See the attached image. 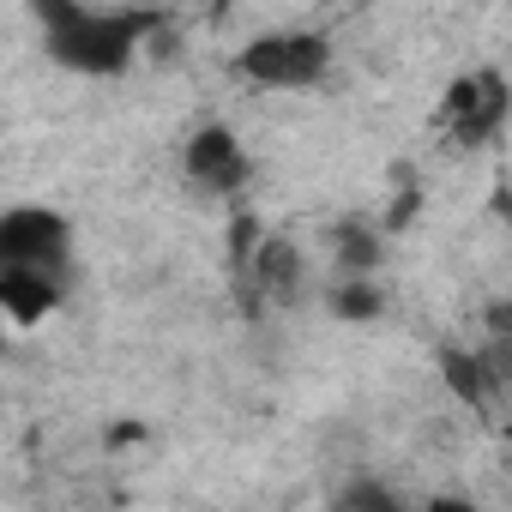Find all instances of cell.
<instances>
[{"label":"cell","mask_w":512,"mask_h":512,"mask_svg":"<svg viewBox=\"0 0 512 512\" xmlns=\"http://www.w3.org/2000/svg\"><path fill=\"white\" fill-rule=\"evenodd\" d=\"M31 13L43 25L49 55L91 79L121 73L133 61V49L163 25V13H151V7H79V0H37Z\"/></svg>","instance_id":"1"},{"label":"cell","mask_w":512,"mask_h":512,"mask_svg":"<svg viewBox=\"0 0 512 512\" xmlns=\"http://www.w3.org/2000/svg\"><path fill=\"white\" fill-rule=\"evenodd\" d=\"M0 272H31V278H73V223L49 205H13L0 211Z\"/></svg>","instance_id":"2"},{"label":"cell","mask_w":512,"mask_h":512,"mask_svg":"<svg viewBox=\"0 0 512 512\" xmlns=\"http://www.w3.org/2000/svg\"><path fill=\"white\" fill-rule=\"evenodd\" d=\"M326 67H332V49L314 31H272V37H253L235 55V73L266 91H308L326 79Z\"/></svg>","instance_id":"3"},{"label":"cell","mask_w":512,"mask_h":512,"mask_svg":"<svg viewBox=\"0 0 512 512\" xmlns=\"http://www.w3.org/2000/svg\"><path fill=\"white\" fill-rule=\"evenodd\" d=\"M506 79L488 67V73H464L452 91H446V127H452V145L476 151L488 145L500 127H506Z\"/></svg>","instance_id":"4"},{"label":"cell","mask_w":512,"mask_h":512,"mask_svg":"<svg viewBox=\"0 0 512 512\" xmlns=\"http://www.w3.org/2000/svg\"><path fill=\"white\" fill-rule=\"evenodd\" d=\"M181 169H187V181H193V187H205V193H241V187H247V175H253V157H247V145L235 139V127L205 121V127L187 139Z\"/></svg>","instance_id":"5"},{"label":"cell","mask_w":512,"mask_h":512,"mask_svg":"<svg viewBox=\"0 0 512 512\" xmlns=\"http://www.w3.org/2000/svg\"><path fill=\"white\" fill-rule=\"evenodd\" d=\"M61 302H67V284H55V278L0 272V320H13V326H43Z\"/></svg>","instance_id":"6"},{"label":"cell","mask_w":512,"mask_h":512,"mask_svg":"<svg viewBox=\"0 0 512 512\" xmlns=\"http://www.w3.org/2000/svg\"><path fill=\"white\" fill-rule=\"evenodd\" d=\"M253 278H260L266 296H284L290 302L302 290V253H296V241L290 235H266L260 253H253Z\"/></svg>","instance_id":"7"},{"label":"cell","mask_w":512,"mask_h":512,"mask_svg":"<svg viewBox=\"0 0 512 512\" xmlns=\"http://www.w3.org/2000/svg\"><path fill=\"white\" fill-rule=\"evenodd\" d=\"M440 368H446V380H452V392H458L464 404H488V398L500 392V380H506L500 362L482 356V350H446Z\"/></svg>","instance_id":"8"},{"label":"cell","mask_w":512,"mask_h":512,"mask_svg":"<svg viewBox=\"0 0 512 512\" xmlns=\"http://www.w3.org/2000/svg\"><path fill=\"white\" fill-rule=\"evenodd\" d=\"M332 512H410L404 506V494H392L386 482H374V476H356L338 500H332Z\"/></svg>","instance_id":"9"},{"label":"cell","mask_w":512,"mask_h":512,"mask_svg":"<svg viewBox=\"0 0 512 512\" xmlns=\"http://www.w3.org/2000/svg\"><path fill=\"white\" fill-rule=\"evenodd\" d=\"M338 314H344V320H374V314H380V290H374L368 278H350V284L338 290Z\"/></svg>","instance_id":"10"},{"label":"cell","mask_w":512,"mask_h":512,"mask_svg":"<svg viewBox=\"0 0 512 512\" xmlns=\"http://www.w3.org/2000/svg\"><path fill=\"white\" fill-rule=\"evenodd\" d=\"M374 260H380V247H374V235H362V229H350L344 235V266L362 278V272H374Z\"/></svg>","instance_id":"11"},{"label":"cell","mask_w":512,"mask_h":512,"mask_svg":"<svg viewBox=\"0 0 512 512\" xmlns=\"http://www.w3.org/2000/svg\"><path fill=\"white\" fill-rule=\"evenodd\" d=\"M422 512H482V506H476V500H464V494H434Z\"/></svg>","instance_id":"12"},{"label":"cell","mask_w":512,"mask_h":512,"mask_svg":"<svg viewBox=\"0 0 512 512\" xmlns=\"http://www.w3.org/2000/svg\"><path fill=\"white\" fill-rule=\"evenodd\" d=\"M0 332H7V320H0ZM0 350H7V338H0Z\"/></svg>","instance_id":"13"}]
</instances>
